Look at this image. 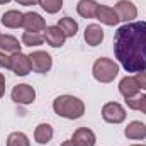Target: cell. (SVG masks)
<instances>
[{"label": "cell", "mask_w": 146, "mask_h": 146, "mask_svg": "<svg viewBox=\"0 0 146 146\" xmlns=\"http://www.w3.org/2000/svg\"><path fill=\"white\" fill-rule=\"evenodd\" d=\"M102 119L109 124H121L126 121V109L119 102H107L102 107Z\"/></svg>", "instance_id": "cell-5"}, {"label": "cell", "mask_w": 146, "mask_h": 146, "mask_svg": "<svg viewBox=\"0 0 146 146\" xmlns=\"http://www.w3.org/2000/svg\"><path fill=\"white\" fill-rule=\"evenodd\" d=\"M114 54L127 73L146 72V22H127L114 34Z\"/></svg>", "instance_id": "cell-1"}, {"label": "cell", "mask_w": 146, "mask_h": 146, "mask_svg": "<svg viewBox=\"0 0 146 146\" xmlns=\"http://www.w3.org/2000/svg\"><path fill=\"white\" fill-rule=\"evenodd\" d=\"M12 100L15 104H21V106H29L36 100V90L34 87L27 85V83H19L12 88V94H10Z\"/></svg>", "instance_id": "cell-4"}, {"label": "cell", "mask_w": 146, "mask_h": 146, "mask_svg": "<svg viewBox=\"0 0 146 146\" xmlns=\"http://www.w3.org/2000/svg\"><path fill=\"white\" fill-rule=\"evenodd\" d=\"M29 60H31L33 70L36 73H41V75H46L53 66V58L46 51H33L29 54Z\"/></svg>", "instance_id": "cell-6"}, {"label": "cell", "mask_w": 146, "mask_h": 146, "mask_svg": "<svg viewBox=\"0 0 146 146\" xmlns=\"http://www.w3.org/2000/svg\"><path fill=\"white\" fill-rule=\"evenodd\" d=\"M61 146H75V145H73L72 139H66V141H63V143H61Z\"/></svg>", "instance_id": "cell-29"}, {"label": "cell", "mask_w": 146, "mask_h": 146, "mask_svg": "<svg viewBox=\"0 0 146 146\" xmlns=\"http://www.w3.org/2000/svg\"><path fill=\"white\" fill-rule=\"evenodd\" d=\"M22 17H24V14L19 10H7L2 15L0 22L9 29H17V27H22Z\"/></svg>", "instance_id": "cell-16"}, {"label": "cell", "mask_w": 146, "mask_h": 146, "mask_svg": "<svg viewBox=\"0 0 146 146\" xmlns=\"http://www.w3.org/2000/svg\"><path fill=\"white\" fill-rule=\"evenodd\" d=\"M72 141L75 146H95L97 138L95 133L88 127H78L72 136Z\"/></svg>", "instance_id": "cell-12"}, {"label": "cell", "mask_w": 146, "mask_h": 146, "mask_svg": "<svg viewBox=\"0 0 146 146\" xmlns=\"http://www.w3.org/2000/svg\"><path fill=\"white\" fill-rule=\"evenodd\" d=\"M3 94H5V76L0 73V99L3 97Z\"/></svg>", "instance_id": "cell-28"}, {"label": "cell", "mask_w": 146, "mask_h": 146, "mask_svg": "<svg viewBox=\"0 0 146 146\" xmlns=\"http://www.w3.org/2000/svg\"><path fill=\"white\" fill-rule=\"evenodd\" d=\"M37 3L48 14H56V12H60L63 9V0H39Z\"/></svg>", "instance_id": "cell-24"}, {"label": "cell", "mask_w": 146, "mask_h": 146, "mask_svg": "<svg viewBox=\"0 0 146 146\" xmlns=\"http://www.w3.org/2000/svg\"><path fill=\"white\" fill-rule=\"evenodd\" d=\"M115 12H117V17H119V21H122V22H133L136 17H138V9H136V5L131 2V0H119L117 3H115Z\"/></svg>", "instance_id": "cell-8"}, {"label": "cell", "mask_w": 146, "mask_h": 146, "mask_svg": "<svg viewBox=\"0 0 146 146\" xmlns=\"http://www.w3.org/2000/svg\"><path fill=\"white\" fill-rule=\"evenodd\" d=\"M22 27L26 31H31V33H42L48 26H46V21L42 19L41 14H37V12H26L24 17H22Z\"/></svg>", "instance_id": "cell-9"}, {"label": "cell", "mask_w": 146, "mask_h": 146, "mask_svg": "<svg viewBox=\"0 0 146 146\" xmlns=\"http://www.w3.org/2000/svg\"><path fill=\"white\" fill-rule=\"evenodd\" d=\"M53 127H51V124H48V122H42V124H39L36 127V131H34V139H36V143L39 145H48L51 139H53Z\"/></svg>", "instance_id": "cell-18"}, {"label": "cell", "mask_w": 146, "mask_h": 146, "mask_svg": "<svg viewBox=\"0 0 146 146\" xmlns=\"http://www.w3.org/2000/svg\"><path fill=\"white\" fill-rule=\"evenodd\" d=\"M126 104H127L129 109L139 110V112L146 114V94L145 95H136L133 99H126Z\"/></svg>", "instance_id": "cell-23"}, {"label": "cell", "mask_w": 146, "mask_h": 146, "mask_svg": "<svg viewBox=\"0 0 146 146\" xmlns=\"http://www.w3.org/2000/svg\"><path fill=\"white\" fill-rule=\"evenodd\" d=\"M133 146H146V145H133Z\"/></svg>", "instance_id": "cell-31"}, {"label": "cell", "mask_w": 146, "mask_h": 146, "mask_svg": "<svg viewBox=\"0 0 146 146\" xmlns=\"http://www.w3.org/2000/svg\"><path fill=\"white\" fill-rule=\"evenodd\" d=\"M7 146H31L29 143V138L21 133V131H15V133H10L9 138H7Z\"/></svg>", "instance_id": "cell-21"}, {"label": "cell", "mask_w": 146, "mask_h": 146, "mask_svg": "<svg viewBox=\"0 0 146 146\" xmlns=\"http://www.w3.org/2000/svg\"><path fill=\"white\" fill-rule=\"evenodd\" d=\"M95 19H99L100 24H104V26H110V27H114V26H117V24L121 22L119 17H117L115 9H112V7H109V5H100V3H99L97 14H95Z\"/></svg>", "instance_id": "cell-13"}, {"label": "cell", "mask_w": 146, "mask_h": 146, "mask_svg": "<svg viewBox=\"0 0 146 146\" xmlns=\"http://www.w3.org/2000/svg\"><path fill=\"white\" fill-rule=\"evenodd\" d=\"M10 70L15 73L17 76H26L33 72V66H31V60H29V54H24V53H14L10 54Z\"/></svg>", "instance_id": "cell-7"}, {"label": "cell", "mask_w": 146, "mask_h": 146, "mask_svg": "<svg viewBox=\"0 0 146 146\" xmlns=\"http://www.w3.org/2000/svg\"><path fill=\"white\" fill-rule=\"evenodd\" d=\"M9 2H12V0H0V5H5V3H9Z\"/></svg>", "instance_id": "cell-30"}, {"label": "cell", "mask_w": 146, "mask_h": 146, "mask_svg": "<svg viewBox=\"0 0 146 146\" xmlns=\"http://www.w3.org/2000/svg\"><path fill=\"white\" fill-rule=\"evenodd\" d=\"M139 83L136 80V76H124L121 82H119V92L124 99H133L136 95H139Z\"/></svg>", "instance_id": "cell-10"}, {"label": "cell", "mask_w": 146, "mask_h": 146, "mask_svg": "<svg viewBox=\"0 0 146 146\" xmlns=\"http://www.w3.org/2000/svg\"><path fill=\"white\" fill-rule=\"evenodd\" d=\"M94 78L100 83H110L119 75V65L110 58H99L92 66Z\"/></svg>", "instance_id": "cell-3"}, {"label": "cell", "mask_w": 146, "mask_h": 146, "mask_svg": "<svg viewBox=\"0 0 146 146\" xmlns=\"http://www.w3.org/2000/svg\"><path fill=\"white\" fill-rule=\"evenodd\" d=\"M19 5H26V7H31V5H36L39 0H15Z\"/></svg>", "instance_id": "cell-27"}, {"label": "cell", "mask_w": 146, "mask_h": 146, "mask_svg": "<svg viewBox=\"0 0 146 146\" xmlns=\"http://www.w3.org/2000/svg\"><path fill=\"white\" fill-rule=\"evenodd\" d=\"M58 27L65 33L66 39H68V37H75L76 33H78V22H76L75 19H72V17H63V19H60Z\"/></svg>", "instance_id": "cell-20"}, {"label": "cell", "mask_w": 146, "mask_h": 146, "mask_svg": "<svg viewBox=\"0 0 146 146\" xmlns=\"http://www.w3.org/2000/svg\"><path fill=\"white\" fill-rule=\"evenodd\" d=\"M97 9H99V3L95 0H80L76 5V12L83 19H94L97 14Z\"/></svg>", "instance_id": "cell-17"}, {"label": "cell", "mask_w": 146, "mask_h": 146, "mask_svg": "<svg viewBox=\"0 0 146 146\" xmlns=\"http://www.w3.org/2000/svg\"><path fill=\"white\" fill-rule=\"evenodd\" d=\"M83 39L88 46H99L104 41V29L99 24H90V26L85 27Z\"/></svg>", "instance_id": "cell-14"}, {"label": "cell", "mask_w": 146, "mask_h": 146, "mask_svg": "<svg viewBox=\"0 0 146 146\" xmlns=\"http://www.w3.org/2000/svg\"><path fill=\"white\" fill-rule=\"evenodd\" d=\"M124 136L133 141H141L146 138V124L141 121H133L124 129Z\"/></svg>", "instance_id": "cell-15"}, {"label": "cell", "mask_w": 146, "mask_h": 146, "mask_svg": "<svg viewBox=\"0 0 146 146\" xmlns=\"http://www.w3.org/2000/svg\"><path fill=\"white\" fill-rule=\"evenodd\" d=\"M22 42L26 44V46H41L42 42H44V36L41 34V33H31V31H26L24 34H22Z\"/></svg>", "instance_id": "cell-22"}, {"label": "cell", "mask_w": 146, "mask_h": 146, "mask_svg": "<svg viewBox=\"0 0 146 146\" xmlns=\"http://www.w3.org/2000/svg\"><path fill=\"white\" fill-rule=\"evenodd\" d=\"M0 51L3 53H19L21 51V44L17 41V37L10 36V34H0Z\"/></svg>", "instance_id": "cell-19"}, {"label": "cell", "mask_w": 146, "mask_h": 146, "mask_svg": "<svg viewBox=\"0 0 146 146\" xmlns=\"http://www.w3.org/2000/svg\"><path fill=\"white\" fill-rule=\"evenodd\" d=\"M53 110L60 117L75 121V119H80L85 114V104L78 97H73V95H60L53 102Z\"/></svg>", "instance_id": "cell-2"}, {"label": "cell", "mask_w": 146, "mask_h": 146, "mask_svg": "<svg viewBox=\"0 0 146 146\" xmlns=\"http://www.w3.org/2000/svg\"><path fill=\"white\" fill-rule=\"evenodd\" d=\"M0 68L10 70V56H7L3 51H0Z\"/></svg>", "instance_id": "cell-25"}, {"label": "cell", "mask_w": 146, "mask_h": 146, "mask_svg": "<svg viewBox=\"0 0 146 146\" xmlns=\"http://www.w3.org/2000/svg\"><path fill=\"white\" fill-rule=\"evenodd\" d=\"M136 80L141 87V90H146V72H139L136 73Z\"/></svg>", "instance_id": "cell-26"}, {"label": "cell", "mask_w": 146, "mask_h": 146, "mask_svg": "<svg viewBox=\"0 0 146 146\" xmlns=\"http://www.w3.org/2000/svg\"><path fill=\"white\" fill-rule=\"evenodd\" d=\"M44 34V41L51 46V48H61L63 44H65V41H66V36H65V33L58 27V26H48L44 31H42Z\"/></svg>", "instance_id": "cell-11"}]
</instances>
